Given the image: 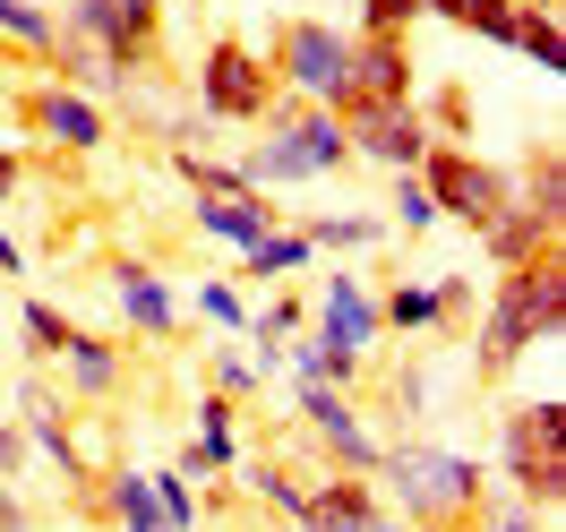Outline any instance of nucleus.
<instances>
[{
    "instance_id": "f257e3e1",
    "label": "nucleus",
    "mask_w": 566,
    "mask_h": 532,
    "mask_svg": "<svg viewBox=\"0 0 566 532\" xmlns=\"http://www.w3.org/2000/svg\"><path fill=\"white\" fill-rule=\"evenodd\" d=\"M378 498H395L387 515H403L412 532H447V524H472V507L490 498V463L447 447V438H395L378 447Z\"/></svg>"
},
{
    "instance_id": "f03ea898",
    "label": "nucleus",
    "mask_w": 566,
    "mask_h": 532,
    "mask_svg": "<svg viewBox=\"0 0 566 532\" xmlns=\"http://www.w3.org/2000/svg\"><path fill=\"white\" fill-rule=\"evenodd\" d=\"M558 319H566V267H558V249H549V258H532V267H515V275H497V292L481 301L472 369L497 387L532 344H549V335H558Z\"/></svg>"
},
{
    "instance_id": "7ed1b4c3",
    "label": "nucleus",
    "mask_w": 566,
    "mask_h": 532,
    "mask_svg": "<svg viewBox=\"0 0 566 532\" xmlns=\"http://www.w3.org/2000/svg\"><path fill=\"white\" fill-rule=\"evenodd\" d=\"M353 164V146H344V121L318 104H292V95H275V112L258 121V146L241 155L249 189H301V180H326Z\"/></svg>"
},
{
    "instance_id": "20e7f679",
    "label": "nucleus",
    "mask_w": 566,
    "mask_h": 532,
    "mask_svg": "<svg viewBox=\"0 0 566 532\" xmlns=\"http://www.w3.org/2000/svg\"><path fill=\"white\" fill-rule=\"evenodd\" d=\"M497 472H506V490L541 507V515H558L566 507V404L558 395H532L515 404L506 421H497Z\"/></svg>"
},
{
    "instance_id": "39448f33",
    "label": "nucleus",
    "mask_w": 566,
    "mask_h": 532,
    "mask_svg": "<svg viewBox=\"0 0 566 532\" xmlns=\"http://www.w3.org/2000/svg\"><path fill=\"white\" fill-rule=\"evenodd\" d=\"M266 70H275V95H292V104H318V112L353 104V35L326 27V18H283Z\"/></svg>"
},
{
    "instance_id": "423d86ee",
    "label": "nucleus",
    "mask_w": 566,
    "mask_h": 532,
    "mask_svg": "<svg viewBox=\"0 0 566 532\" xmlns=\"http://www.w3.org/2000/svg\"><path fill=\"white\" fill-rule=\"evenodd\" d=\"M412 180L429 189L438 223H463V232H481V223H497V215L515 207V173L490 164V155H472V146H429L421 164H412Z\"/></svg>"
},
{
    "instance_id": "0eeeda50",
    "label": "nucleus",
    "mask_w": 566,
    "mask_h": 532,
    "mask_svg": "<svg viewBox=\"0 0 566 532\" xmlns=\"http://www.w3.org/2000/svg\"><path fill=\"white\" fill-rule=\"evenodd\" d=\"M275 112V70L266 52H249L241 35H214L198 61V121L207 129H258Z\"/></svg>"
},
{
    "instance_id": "6e6552de",
    "label": "nucleus",
    "mask_w": 566,
    "mask_h": 532,
    "mask_svg": "<svg viewBox=\"0 0 566 532\" xmlns=\"http://www.w3.org/2000/svg\"><path fill=\"white\" fill-rule=\"evenodd\" d=\"M292 404H301V429H310V447L326 456V472H360V481L378 472V447H387V438H369V421L353 413L344 387H310V378H301Z\"/></svg>"
},
{
    "instance_id": "1a4fd4ad",
    "label": "nucleus",
    "mask_w": 566,
    "mask_h": 532,
    "mask_svg": "<svg viewBox=\"0 0 566 532\" xmlns=\"http://www.w3.org/2000/svg\"><path fill=\"white\" fill-rule=\"evenodd\" d=\"M344 121V146H353V164H378V173H412L429 146V121H421V104H353V112H335Z\"/></svg>"
},
{
    "instance_id": "9d476101",
    "label": "nucleus",
    "mask_w": 566,
    "mask_h": 532,
    "mask_svg": "<svg viewBox=\"0 0 566 532\" xmlns=\"http://www.w3.org/2000/svg\"><path fill=\"white\" fill-rule=\"evenodd\" d=\"M61 43H86V52H104L120 77H138L146 61H155L164 27H138L129 0H61Z\"/></svg>"
},
{
    "instance_id": "9b49d317",
    "label": "nucleus",
    "mask_w": 566,
    "mask_h": 532,
    "mask_svg": "<svg viewBox=\"0 0 566 532\" xmlns=\"http://www.w3.org/2000/svg\"><path fill=\"white\" fill-rule=\"evenodd\" d=\"M104 292H112V310H120V326H129V335H146V344H172V335H180V292L164 284L146 258H129V249H120V258L104 267Z\"/></svg>"
},
{
    "instance_id": "f8f14e48",
    "label": "nucleus",
    "mask_w": 566,
    "mask_h": 532,
    "mask_svg": "<svg viewBox=\"0 0 566 532\" xmlns=\"http://www.w3.org/2000/svg\"><path fill=\"white\" fill-rule=\"evenodd\" d=\"M27 129H35L43 146H70V155H104V146H112L104 104L77 95V86H61V77H43L35 95H27Z\"/></svg>"
},
{
    "instance_id": "ddd939ff",
    "label": "nucleus",
    "mask_w": 566,
    "mask_h": 532,
    "mask_svg": "<svg viewBox=\"0 0 566 532\" xmlns=\"http://www.w3.org/2000/svg\"><path fill=\"white\" fill-rule=\"evenodd\" d=\"M18 429H27V447H35L52 472H70V481H95V463H86V447H77V429H70V404H61V387L27 378V387H18Z\"/></svg>"
},
{
    "instance_id": "4468645a",
    "label": "nucleus",
    "mask_w": 566,
    "mask_h": 532,
    "mask_svg": "<svg viewBox=\"0 0 566 532\" xmlns=\"http://www.w3.org/2000/svg\"><path fill=\"white\" fill-rule=\"evenodd\" d=\"M353 104H421V70L403 35H353Z\"/></svg>"
},
{
    "instance_id": "2eb2a0df",
    "label": "nucleus",
    "mask_w": 566,
    "mask_h": 532,
    "mask_svg": "<svg viewBox=\"0 0 566 532\" xmlns=\"http://www.w3.org/2000/svg\"><path fill=\"white\" fill-rule=\"evenodd\" d=\"M318 335H335L344 353L369 361V344L387 335V326H378V292L360 284V275H326L318 284Z\"/></svg>"
},
{
    "instance_id": "dca6fc26",
    "label": "nucleus",
    "mask_w": 566,
    "mask_h": 532,
    "mask_svg": "<svg viewBox=\"0 0 566 532\" xmlns=\"http://www.w3.org/2000/svg\"><path fill=\"white\" fill-rule=\"evenodd\" d=\"M241 463V404H223V395H198V438L180 447V481H207V472H232Z\"/></svg>"
},
{
    "instance_id": "f3484780",
    "label": "nucleus",
    "mask_w": 566,
    "mask_h": 532,
    "mask_svg": "<svg viewBox=\"0 0 566 532\" xmlns=\"http://www.w3.org/2000/svg\"><path fill=\"white\" fill-rule=\"evenodd\" d=\"M189 223H198L207 241H223L232 258H241V249H258L266 232H275L283 215L266 207V198H198V207H189Z\"/></svg>"
},
{
    "instance_id": "a211bd4d",
    "label": "nucleus",
    "mask_w": 566,
    "mask_h": 532,
    "mask_svg": "<svg viewBox=\"0 0 566 532\" xmlns=\"http://www.w3.org/2000/svg\"><path fill=\"white\" fill-rule=\"evenodd\" d=\"M61 387H70L77 404H112V395H120V353H112L104 335L70 326V344H61Z\"/></svg>"
},
{
    "instance_id": "6ab92c4d",
    "label": "nucleus",
    "mask_w": 566,
    "mask_h": 532,
    "mask_svg": "<svg viewBox=\"0 0 566 532\" xmlns=\"http://www.w3.org/2000/svg\"><path fill=\"white\" fill-rule=\"evenodd\" d=\"M283 369H292V378H310V387H344V395L369 378V369H360V353H344V344H335V335H318V326H301V335L283 344Z\"/></svg>"
},
{
    "instance_id": "aec40b11",
    "label": "nucleus",
    "mask_w": 566,
    "mask_h": 532,
    "mask_svg": "<svg viewBox=\"0 0 566 532\" xmlns=\"http://www.w3.org/2000/svg\"><path fill=\"white\" fill-rule=\"evenodd\" d=\"M310 515L369 532L378 515H387V498H378V481H360V472H318V481H310Z\"/></svg>"
},
{
    "instance_id": "412c9836",
    "label": "nucleus",
    "mask_w": 566,
    "mask_h": 532,
    "mask_svg": "<svg viewBox=\"0 0 566 532\" xmlns=\"http://www.w3.org/2000/svg\"><path fill=\"white\" fill-rule=\"evenodd\" d=\"M481 249H490V267H497V275H515V267H532V258H549V249H558V232H549L541 215L506 207L497 223H481Z\"/></svg>"
},
{
    "instance_id": "4be33fe9",
    "label": "nucleus",
    "mask_w": 566,
    "mask_h": 532,
    "mask_svg": "<svg viewBox=\"0 0 566 532\" xmlns=\"http://www.w3.org/2000/svg\"><path fill=\"white\" fill-rule=\"evenodd\" d=\"M515 207L541 215L549 232L566 223V164H558V138H541V146H532V164L515 173Z\"/></svg>"
},
{
    "instance_id": "5701e85b",
    "label": "nucleus",
    "mask_w": 566,
    "mask_h": 532,
    "mask_svg": "<svg viewBox=\"0 0 566 532\" xmlns=\"http://www.w3.org/2000/svg\"><path fill=\"white\" fill-rule=\"evenodd\" d=\"M378 326L387 335H447V301H438V284H387L378 292Z\"/></svg>"
},
{
    "instance_id": "b1692460",
    "label": "nucleus",
    "mask_w": 566,
    "mask_h": 532,
    "mask_svg": "<svg viewBox=\"0 0 566 532\" xmlns=\"http://www.w3.org/2000/svg\"><path fill=\"white\" fill-rule=\"evenodd\" d=\"M104 515H112V532H172L164 507H155V481L120 472V463H112V481H104Z\"/></svg>"
},
{
    "instance_id": "393cba45",
    "label": "nucleus",
    "mask_w": 566,
    "mask_h": 532,
    "mask_svg": "<svg viewBox=\"0 0 566 532\" xmlns=\"http://www.w3.org/2000/svg\"><path fill=\"white\" fill-rule=\"evenodd\" d=\"M310 258H318V249H310V232H301V223H275L258 249H241V275H249V284H283V275H301Z\"/></svg>"
},
{
    "instance_id": "a878e982",
    "label": "nucleus",
    "mask_w": 566,
    "mask_h": 532,
    "mask_svg": "<svg viewBox=\"0 0 566 532\" xmlns=\"http://www.w3.org/2000/svg\"><path fill=\"white\" fill-rule=\"evenodd\" d=\"M232 472H241L249 490H258L266 507H275L283 524H301V515H310V481H301V472H292L283 456H249V463H232Z\"/></svg>"
},
{
    "instance_id": "bb28decb",
    "label": "nucleus",
    "mask_w": 566,
    "mask_h": 532,
    "mask_svg": "<svg viewBox=\"0 0 566 532\" xmlns=\"http://www.w3.org/2000/svg\"><path fill=\"white\" fill-rule=\"evenodd\" d=\"M301 232H310V249H326V258H360V249L387 241V215H310Z\"/></svg>"
},
{
    "instance_id": "cd10ccee",
    "label": "nucleus",
    "mask_w": 566,
    "mask_h": 532,
    "mask_svg": "<svg viewBox=\"0 0 566 532\" xmlns=\"http://www.w3.org/2000/svg\"><path fill=\"white\" fill-rule=\"evenodd\" d=\"M515 52H524L541 77H558L566 70V35H558V9H524L515 18Z\"/></svg>"
},
{
    "instance_id": "c85d7f7f",
    "label": "nucleus",
    "mask_w": 566,
    "mask_h": 532,
    "mask_svg": "<svg viewBox=\"0 0 566 532\" xmlns=\"http://www.w3.org/2000/svg\"><path fill=\"white\" fill-rule=\"evenodd\" d=\"M18 335H27V353H35V361H61V344H70V319H61L52 301H18Z\"/></svg>"
},
{
    "instance_id": "c756f323",
    "label": "nucleus",
    "mask_w": 566,
    "mask_h": 532,
    "mask_svg": "<svg viewBox=\"0 0 566 532\" xmlns=\"http://www.w3.org/2000/svg\"><path fill=\"white\" fill-rule=\"evenodd\" d=\"M472 532H558V515H541L524 498H481V507H472Z\"/></svg>"
},
{
    "instance_id": "7c9ffc66",
    "label": "nucleus",
    "mask_w": 566,
    "mask_h": 532,
    "mask_svg": "<svg viewBox=\"0 0 566 532\" xmlns=\"http://www.w3.org/2000/svg\"><path fill=\"white\" fill-rule=\"evenodd\" d=\"M146 481H155V507H164V524H172V532H198V515H207L198 481H180V472H146Z\"/></svg>"
},
{
    "instance_id": "2f4dec72",
    "label": "nucleus",
    "mask_w": 566,
    "mask_h": 532,
    "mask_svg": "<svg viewBox=\"0 0 566 532\" xmlns=\"http://www.w3.org/2000/svg\"><path fill=\"white\" fill-rule=\"evenodd\" d=\"M387 207H395V232H438V207H429V189L412 173L387 180Z\"/></svg>"
},
{
    "instance_id": "473e14b6",
    "label": "nucleus",
    "mask_w": 566,
    "mask_h": 532,
    "mask_svg": "<svg viewBox=\"0 0 566 532\" xmlns=\"http://www.w3.org/2000/svg\"><path fill=\"white\" fill-rule=\"evenodd\" d=\"M360 9V35H412L421 27V0H353Z\"/></svg>"
},
{
    "instance_id": "72a5a7b5",
    "label": "nucleus",
    "mask_w": 566,
    "mask_h": 532,
    "mask_svg": "<svg viewBox=\"0 0 566 532\" xmlns=\"http://www.w3.org/2000/svg\"><path fill=\"white\" fill-rule=\"evenodd\" d=\"M258 387H266V369H258L249 353H223V361H214V387H207V395H223V404H249Z\"/></svg>"
},
{
    "instance_id": "f704fd0d",
    "label": "nucleus",
    "mask_w": 566,
    "mask_h": 532,
    "mask_svg": "<svg viewBox=\"0 0 566 532\" xmlns=\"http://www.w3.org/2000/svg\"><path fill=\"white\" fill-rule=\"evenodd\" d=\"M198 310H207L223 335H249V301H241V284H223V275H214V284H198Z\"/></svg>"
},
{
    "instance_id": "c9c22d12",
    "label": "nucleus",
    "mask_w": 566,
    "mask_h": 532,
    "mask_svg": "<svg viewBox=\"0 0 566 532\" xmlns=\"http://www.w3.org/2000/svg\"><path fill=\"white\" fill-rule=\"evenodd\" d=\"M429 121V138L438 146H463V129H472V104H463V86H447V95H438V112H421Z\"/></svg>"
},
{
    "instance_id": "e433bc0d",
    "label": "nucleus",
    "mask_w": 566,
    "mask_h": 532,
    "mask_svg": "<svg viewBox=\"0 0 566 532\" xmlns=\"http://www.w3.org/2000/svg\"><path fill=\"white\" fill-rule=\"evenodd\" d=\"M27 463H35V447H27V429H18V421H0V481H18Z\"/></svg>"
},
{
    "instance_id": "4c0bfd02",
    "label": "nucleus",
    "mask_w": 566,
    "mask_h": 532,
    "mask_svg": "<svg viewBox=\"0 0 566 532\" xmlns=\"http://www.w3.org/2000/svg\"><path fill=\"white\" fill-rule=\"evenodd\" d=\"M0 532H35V507L18 498V481H0Z\"/></svg>"
},
{
    "instance_id": "58836bf2",
    "label": "nucleus",
    "mask_w": 566,
    "mask_h": 532,
    "mask_svg": "<svg viewBox=\"0 0 566 532\" xmlns=\"http://www.w3.org/2000/svg\"><path fill=\"white\" fill-rule=\"evenodd\" d=\"M395 404H403V413H421V404H429V378H421V369H395Z\"/></svg>"
},
{
    "instance_id": "ea45409f",
    "label": "nucleus",
    "mask_w": 566,
    "mask_h": 532,
    "mask_svg": "<svg viewBox=\"0 0 566 532\" xmlns=\"http://www.w3.org/2000/svg\"><path fill=\"white\" fill-rule=\"evenodd\" d=\"M18 180H27V155H9V146H0V198H18Z\"/></svg>"
},
{
    "instance_id": "a19ab883",
    "label": "nucleus",
    "mask_w": 566,
    "mask_h": 532,
    "mask_svg": "<svg viewBox=\"0 0 566 532\" xmlns=\"http://www.w3.org/2000/svg\"><path fill=\"white\" fill-rule=\"evenodd\" d=\"M0 275H27V249L9 241V232H0Z\"/></svg>"
},
{
    "instance_id": "79ce46f5",
    "label": "nucleus",
    "mask_w": 566,
    "mask_h": 532,
    "mask_svg": "<svg viewBox=\"0 0 566 532\" xmlns=\"http://www.w3.org/2000/svg\"><path fill=\"white\" fill-rule=\"evenodd\" d=\"M180 9H207V0H180Z\"/></svg>"
},
{
    "instance_id": "37998d69",
    "label": "nucleus",
    "mask_w": 566,
    "mask_h": 532,
    "mask_svg": "<svg viewBox=\"0 0 566 532\" xmlns=\"http://www.w3.org/2000/svg\"><path fill=\"white\" fill-rule=\"evenodd\" d=\"M35 9H52V0H35Z\"/></svg>"
}]
</instances>
